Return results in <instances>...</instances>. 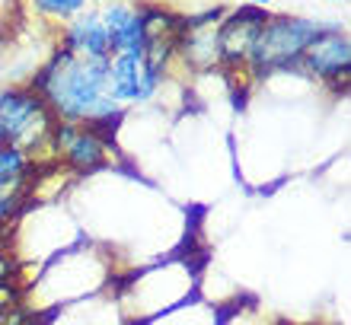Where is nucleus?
I'll return each mask as SVG.
<instances>
[{
    "instance_id": "nucleus-1",
    "label": "nucleus",
    "mask_w": 351,
    "mask_h": 325,
    "mask_svg": "<svg viewBox=\"0 0 351 325\" xmlns=\"http://www.w3.org/2000/svg\"><path fill=\"white\" fill-rule=\"evenodd\" d=\"M32 90L45 99L58 121L86 125L96 118L125 115L109 96V57H84L64 45L36 74Z\"/></svg>"
},
{
    "instance_id": "nucleus-2",
    "label": "nucleus",
    "mask_w": 351,
    "mask_h": 325,
    "mask_svg": "<svg viewBox=\"0 0 351 325\" xmlns=\"http://www.w3.org/2000/svg\"><path fill=\"white\" fill-rule=\"evenodd\" d=\"M326 29L316 19H304V16H268L265 26L259 29V36L252 42V51L246 57L252 80H265V77L278 74V70H291L300 64L310 42L319 38Z\"/></svg>"
},
{
    "instance_id": "nucleus-3",
    "label": "nucleus",
    "mask_w": 351,
    "mask_h": 325,
    "mask_svg": "<svg viewBox=\"0 0 351 325\" xmlns=\"http://www.w3.org/2000/svg\"><path fill=\"white\" fill-rule=\"evenodd\" d=\"M55 115L48 103L29 86V90H3L0 93V128L7 131L13 147H23L26 153H36L38 147H48Z\"/></svg>"
},
{
    "instance_id": "nucleus-4",
    "label": "nucleus",
    "mask_w": 351,
    "mask_h": 325,
    "mask_svg": "<svg viewBox=\"0 0 351 325\" xmlns=\"http://www.w3.org/2000/svg\"><path fill=\"white\" fill-rule=\"evenodd\" d=\"M48 147L67 169L77 172H96L109 163V150L115 144L102 140L96 131H90L86 125H74V121H55Z\"/></svg>"
},
{
    "instance_id": "nucleus-5",
    "label": "nucleus",
    "mask_w": 351,
    "mask_h": 325,
    "mask_svg": "<svg viewBox=\"0 0 351 325\" xmlns=\"http://www.w3.org/2000/svg\"><path fill=\"white\" fill-rule=\"evenodd\" d=\"M268 16L271 13L265 7H252V3H243V7L223 13V19L217 23V61L223 67H230V70L246 67L252 42H256Z\"/></svg>"
},
{
    "instance_id": "nucleus-6",
    "label": "nucleus",
    "mask_w": 351,
    "mask_h": 325,
    "mask_svg": "<svg viewBox=\"0 0 351 325\" xmlns=\"http://www.w3.org/2000/svg\"><path fill=\"white\" fill-rule=\"evenodd\" d=\"M297 67H304V74L316 77V80H326V83H332V86H339V80L348 83V70H351L348 36L339 26L326 29L323 36L310 42V48L300 55V64Z\"/></svg>"
},
{
    "instance_id": "nucleus-7",
    "label": "nucleus",
    "mask_w": 351,
    "mask_h": 325,
    "mask_svg": "<svg viewBox=\"0 0 351 325\" xmlns=\"http://www.w3.org/2000/svg\"><path fill=\"white\" fill-rule=\"evenodd\" d=\"M160 80L144 61V51H121L109 57V96L115 103H147L160 90Z\"/></svg>"
},
{
    "instance_id": "nucleus-8",
    "label": "nucleus",
    "mask_w": 351,
    "mask_h": 325,
    "mask_svg": "<svg viewBox=\"0 0 351 325\" xmlns=\"http://www.w3.org/2000/svg\"><path fill=\"white\" fill-rule=\"evenodd\" d=\"M112 38V55L121 51H144L147 45V32H144V16L141 7H125V3H112L99 13Z\"/></svg>"
},
{
    "instance_id": "nucleus-9",
    "label": "nucleus",
    "mask_w": 351,
    "mask_h": 325,
    "mask_svg": "<svg viewBox=\"0 0 351 325\" xmlns=\"http://www.w3.org/2000/svg\"><path fill=\"white\" fill-rule=\"evenodd\" d=\"M64 48L84 57H112V38L99 13H77L64 36Z\"/></svg>"
},
{
    "instance_id": "nucleus-10",
    "label": "nucleus",
    "mask_w": 351,
    "mask_h": 325,
    "mask_svg": "<svg viewBox=\"0 0 351 325\" xmlns=\"http://www.w3.org/2000/svg\"><path fill=\"white\" fill-rule=\"evenodd\" d=\"M32 179V157L23 147L0 150V185H16Z\"/></svg>"
},
{
    "instance_id": "nucleus-11",
    "label": "nucleus",
    "mask_w": 351,
    "mask_h": 325,
    "mask_svg": "<svg viewBox=\"0 0 351 325\" xmlns=\"http://www.w3.org/2000/svg\"><path fill=\"white\" fill-rule=\"evenodd\" d=\"M36 13L51 19H74L77 13H84L86 0H32Z\"/></svg>"
},
{
    "instance_id": "nucleus-12",
    "label": "nucleus",
    "mask_w": 351,
    "mask_h": 325,
    "mask_svg": "<svg viewBox=\"0 0 351 325\" xmlns=\"http://www.w3.org/2000/svg\"><path fill=\"white\" fill-rule=\"evenodd\" d=\"M19 303V287L16 284H10V278L7 281H0V319H3V313L7 309H13Z\"/></svg>"
},
{
    "instance_id": "nucleus-13",
    "label": "nucleus",
    "mask_w": 351,
    "mask_h": 325,
    "mask_svg": "<svg viewBox=\"0 0 351 325\" xmlns=\"http://www.w3.org/2000/svg\"><path fill=\"white\" fill-rule=\"evenodd\" d=\"M29 322H32V313H29L23 303H16L13 309H7L3 319H0V325H29Z\"/></svg>"
},
{
    "instance_id": "nucleus-14",
    "label": "nucleus",
    "mask_w": 351,
    "mask_h": 325,
    "mask_svg": "<svg viewBox=\"0 0 351 325\" xmlns=\"http://www.w3.org/2000/svg\"><path fill=\"white\" fill-rule=\"evenodd\" d=\"M10 274H13V259H10L7 252L0 249V281H7Z\"/></svg>"
},
{
    "instance_id": "nucleus-15",
    "label": "nucleus",
    "mask_w": 351,
    "mask_h": 325,
    "mask_svg": "<svg viewBox=\"0 0 351 325\" xmlns=\"http://www.w3.org/2000/svg\"><path fill=\"white\" fill-rule=\"evenodd\" d=\"M3 147H13V144H10V138H7V131L0 128V150H3Z\"/></svg>"
},
{
    "instance_id": "nucleus-16",
    "label": "nucleus",
    "mask_w": 351,
    "mask_h": 325,
    "mask_svg": "<svg viewBox=\"0 0 351 325\" xmlns=\"http://www.w3.org/2000/svg\"><path fill=\"white\" fill-rule=\"evenodd\" d=\"M252 7H268V3H271V0H250Z\"/></svg>"
}]
</instances>
